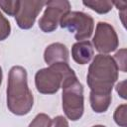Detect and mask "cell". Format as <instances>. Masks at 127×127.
Segmentation results:
<instances>
[{"label":"cell","mask_w":127,"mask_h":127,"mask_svg":"<svg viewBox=\"0 0 127 127\" xmlns=\"http://www.w3.org/2000/svg\"><path fill=\"white\" fill-rule=\"evenodd\" d=\"M73 73L67 63H58L42 68L35 75L37 90L43 94H54L62 87L64 80Z\"/></svg>","instance_id":"cell-4"},{"label":"cell","mask_w":127,"mask_h":127,"mask_svg":"<svg viewBox=\"0 0 127 127\" xmlns=\"http://www.w3.org/2000/svg\"><path fill=\"white\" fill-rule=\"evenodd\" d=\"M82 4L98 14H106L110 12L113 7V2L106 0H89L83 1Z\"/></svg>","instance_id":"cell-12"},{"label":"cell","mask_w":127,"mask_h":127,"mask_svg":"<svg viewBox=\"0 0 127 127\" xmlns=\"http://www.w3.org/2000/svg\"><path fill=\"white\" fill-rule=\"evenodd\" d=\"M11 33V25L8 19L0 12V41L6 40Z\"/></svg>","instance_id":"cell-15"},{"label":"cell","mask_w":127,"mask_h":127,"mask_svg":"<svg viewBox=\"0 0 127 127\" xmlns=\"http://www.w3.org/2000/svg\"><path fill=\"white\" fill-rule=\"evenodd\" d=\"M112 96L111 94H103V93H89V101L92 110L96 113H103L107 111L109 105L111 103Z\"/></svg>","instance_id":"cell-11"},{"label":"cell","mask_w":127,"mask_h":127,"mask_svg":"<svg viewBox=\"0 0 127 127\" xmlns=\"http://www.w3.org/2000/svg\"><path fill=\"white\" fill-rule=\"evenodd\" d=\"M46 10L39 20V27L45 33L55 31L62 18L70 12V3L67 0H52L46 2Z\"/></svg>","instance_id":"cell-6"},{"label":"cell","mask_w":127,"mask_h":127,"mask_svg":"<svg viewBox=\"0 0 127 127\" xmlns=\"http://www.w3.org/2000/svg\"><path fill=\"white\" fill-rule=\"evenodd\" d=\"M118 67L114 59L109 55L98 54L92 60L86 76L91 92L111 94L112 88L118 79Z\"/></svg>","instance_id":"cell-2"},{"label":"cell","mask_w":127,"mask_h":127,"mask_svg":"<svg viewBox=\"0 0 127 127\" xmlns=\"http://www.w3.org/2000/svg\"><path fill=\"white\" fill-rule=\"evenodd\" d=\"M62 88V103L64 112L69 120L76 121L81 118L84 111L82 84L77 79L75 73H73L64 80Z\"/></svg>","instance_id":"cell-3"},{"label":"cell","mask_w":127,"mask_h":127,"mask_svg":"<svg viewBox=\"0 0 127 127\" xmlns=\"http://www.w3.org/2000/svg\"><path fill=\"white\" fill-rule=\"evenodd\" d=\"M46 5V1L43 0H23L20 1V8L15 16L16 23L19 28L28 30L33 27L37 16L42 11V8Z\"/></svg>","instance_id":"cell-8"},{"label":"cell","mask_w":127,"mask_h":127,"mask_svg":"<svg viewBox=\"0 0 127 127\" xmlns=\"http://www.w3.org/2000/svg\"><path fill=\"white\" fill-rule=\"evenodd\" d=\"M50 117L45 113H39L29 124L28 127H48L50 124Z\"/></svg>","instance_id":"cell-16"},{"label":"cell","mask_w":127,"mask_h":127,"mask_svg":"<svg viewBox=\"0 0 127 127\" xmlns=\"http://www.w3.org/2000/svg\"><path fill=\"white\" fill-rule=\"evenodd\" d=\"M0 8L9 16H16L19 8L20 1L19 0H0Z\"/></svg>","instance_id":"cell-13"},{"label":"cell","mask_w":127,"mask_h":127,"mask_svg":"<svg viewBox=\"0 0 127 127\" xmlns=\"http://www.w3.org/2000/svg\"><path fill=\"white\" fill-rule=\"evenodd\" d=\"M48 127H69V126L66 118L62 115H59L50 121V124Z\"/></svg>","instance_id":"cell-18"},{"label":"cell","mask_w":127,"mask_h":127,"mask_svg":"<svg viewBox=\"0 0 127 127\" xmlns=\"http://www.w3.org/2000/svg\"><path fill=\"white\" fill-rule=\"evenodd\" d=\"M44 60L49 65L58 63H67L68 50L65 45L62 43H53L46 48L44 53Z\"/></svg>","instance_id":"cell-9"},{"label":"cell","mask_w":127,"mask_h":127,"mask_svg":"<svg viewBox=\"0 0 127 127\" xmlns=\"http://www.w3.org/2000/svg\"><path fill=\"white\" fill-rule=\"evenodd\" d=\"M93 54V47L89 41H80L72 45L71 57L73 61L78 64H88L91 61Z\"/></svg>","instance_id":"cell-10"},{"label":"cell","mask_w":127,"mask_h":127,"mask_svg":"<svg viewBox=\"0 0 127 127\" xmlns=\"http://www.w3.org/2000/svg\"><path fill=\"white\" fill-rule=\"evenodd\" d=\"M34 105V96L27 82V71L23 66L11 67L7 84V107L15 115L28 114Z\"/></svg>","instance_id":"cell-1"},{"label":"cell","mask_w":127,"mask_h":127,"mask_svg":"<svg viewBox=\"0 0 127 127\" xmlns=\"http://www.w3.org/2000/svg\"><path fill=\"white\" fill-rule=\"evenodd\" d=\"M2 78H3V73H2V68H1V66H0V85H1V83H2Z\"/></svg>","instance_id":"cell-20"},{"label":"cell","mask_w":127,"mask_h":127,"mask_svg":"<svg viewBox=\"0 0 127 127\" xmlns=\"http://www.w3.org/2000/svg\"><path fill=\"white\" fill-rule=\"evenodd\" d=\"M125 85H126V80H123V81H120L119 83H117L116 87H115L117 93L123 99H126V86Z\"/></svg>","instance_id":"cell-19"},{"label":"cell","mask_w":127,"mask_h":127,"mask_svg":"<svg viewBox=\"0 0 127 127\" xmlns=\"http://www.w3.org/2000/svg\"><path fill=\"white\" fill-rule=\"evenodd\" d=\"M60 26L74 35L78 42L88 40L93 32L94 22L91 16L79 11H70L60 21Z\"/></svg>","instance_id":"cell-5"},{"label":"cell","mask_w":127,"mask_h":127,"mask_svg":"<svg viewBox=\"0 0 127 127\" xmlns=\"http://www.w3.org/2000/svg\"><path fill=\"white\" fill-rule=\"evenodd\" d=\"M92 43L100 54H109L114 52L119 45L117 34L114 28L106 22H98Z\"/></svg>","instance_id":"cell-7"},{"label":"cell","mask_w":127,"mask_h":127,"mask_svg":"<svg viewBox=\"0 0 127 127\" xmlns=\"http://www.w3.org/2000/svg\"><path fill=\"white\" fill-rule=\"evenodd\" d=\"M126 111H127V105L126 104H121L119 105L113 115L114 121L117 125H119L120 127H126Z\"/></svg>","instance_id":"cell-14"},{"label":"cell","mask_w":127,"mask_h":127,"mask_svg":"<svg viewBox=\"0 0 127 127\" xmlns=\"http://www.w3.org/2000/svg\"><path fill=\"white\" fill-rule=\"evenodd\" d=\"M114 61L117 64L118 69H120L123 72H126V49H121L119 50L115 55H114Z\"/></svg>","instance_id":"cell-17"},{"label":"cell","mask_w":127,"mask_h":127,"mask_svg":"<svg viewBox=\"0 0 127 127\" xmlns=\"http://www.w3.org/2000/svg\"><path fill=\"white\" fill-rule=\"evenodd\" d=\"M92 127H106V126H104V125H94Z\"/></svg>","instance_id":"cell-21"}]
</instances>
